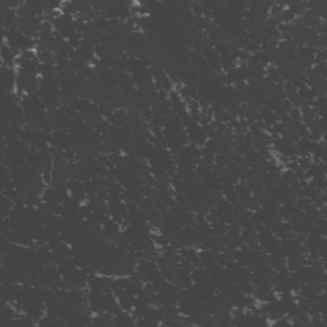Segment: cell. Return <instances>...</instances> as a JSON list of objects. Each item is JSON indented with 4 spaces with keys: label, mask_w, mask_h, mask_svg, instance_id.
I'll use <instances>...</instances> for the list:
<instances>
[{
    "label": "cell",
    "mask_w": 327,
    "mask_h": 327,
    "mask_svg": "<svg viewBox=\"0 0 327 327\" xmlns=\"http://www.w3.org/2000/svg\"><path fill=\"white\" fill-rule=\"evenodd\" d=\"M17 77L18 70L17 68L11 67H3L2 65V90H3V95H11L16 92V87H17Z\"/></svg>",
    "instance_id": "obj_1"
},
{
    "label": "cell",
    "mask_w": 327,
    "mask_h": 327,
    "mask_svg": "<svg viewBox=\"0 0 327 327\" xmlns=\"http://www.w3.org/2000/svg\"><path fill=\"white\" fill-rule=\"evenodd\" d=\"M312 146L313 142L310 141L308 137H299L294 143V153L297 157H302V156H310L312 152Z\"/></svg>",
    "instance_id": "obj_2"
},
{
    "label": "cell",
    "mask_w": 327,
    "mask_h": 327,
    "mask_svg": "<svg viewBox=\"0 0 327 327\" xmlns=\"http://www.w3.org/2000/svg\"><path fill=\"white\" fill-rule=\"evenodd\" d=\"M191 280L192 283L194 284H200L203 283V281L208 280V270L206 267L201 266V265H197L191 271Z\"/></svg>",
    "instance_id": "obj_3"
}]
</instances>
